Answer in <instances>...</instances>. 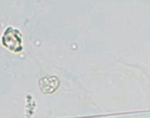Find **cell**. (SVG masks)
Here are the masks:
<instances>
[{
	"label": "cell",
	"instance_id": "obj_1",
	"mask_svg": "<svg viewBox=\"0 0 150 118\" xmlns=\"http://www.w3.org/2000/svg\"><path fill=\"white\" fill-rule=\"evenodd\" d=\"M2 43L12 52H18L22 49V41L21 33L13 27H8L2 37Z\"/></svg>",
	"mask_w": 150,
	"mask_h": 118
}]
</instances>
